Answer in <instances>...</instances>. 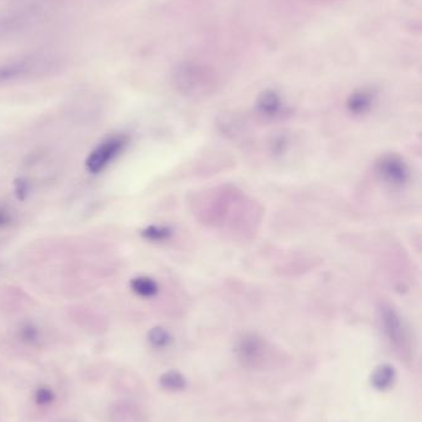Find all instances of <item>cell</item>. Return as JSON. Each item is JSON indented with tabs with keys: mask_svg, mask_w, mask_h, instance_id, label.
<instances>
[{
	"mask_svg": "<svg viewBox=\"0 0 422 422\" xmlns=\"http://www.w3.org/2000/svg\"><path fill=\"white\" fill-rule=\"evenodd\" d=\"M65 60L49 50H35L0 61V88L52 77L61 72Z\"/></svg>",
	"mask_w": 422,
	"mask_h": 422,
	"instance_id": "1",
	"label": "cell"
},
{
	"mask_svg": "<svg viewBox=\"0 0 422 422\" xmlns=\"http://www.w3.org/2000/svg\"><path fill=\"white\" fill-rule=\"evenodd\" d=\"M58 0H10L0 8V44L33 31L56 10Z\"/></svg>",
	"mask_w": 422,
	"mask_h": 422,
	"instance_id": "2",
	"label": "cell"
},
{
	"mask_svg": "<svg viewBox=\"0 0 422 422\" xmlns=\"http://www.w3.org/2000/svg\"><path fill=\"white\" fill-rule=\"evenodd\" d=\"M374 169L378 179L389 188H404L410 182V167L396 153H387L379 157Z\"/></svg>",
	"mask_w": 422,
	"mask_h": 422,
	"instance_id": "3",
	"label": "cell"
},
{
	"mask_svg": "<svg viewBox=\"0 0 422 422\" xmlns=\"http://www.w3.org/2000/svg\"><path fill=\"white\" fill-rule=\"evenodd\" d=\"M129 144V137L127 135H113L98 144L95 150L90 152L86 167L90 173H101L107 168L113 161L124 152Z\"/></svg>",
	"mask_w": 422,
	"mask_h": 422,
	"instance_id": "4",
	"label": "cell"
},
{
	"mask_svg": "<svg viewBox=\"0 0 422 422\" xmlns=\"http://www.w3.org/2000/svg\"><path fill=\"white\" fill-rule=\"evenodd\" d=\"M379 321L383 328L384 335L389 342L396 348L405 347L407 342V332L405 325L399 312L393 306L383 304L379 307Z\"/></svg>",
	"mask_w": 422,
	"mask_h": 422,
	"instance_id": "5",
	"label": "cell"
},
{
	"mask_svg": "<svg viewBox=\"0 0 422 422\" xmlns=\"http://www.w3.org/2000/svg\"><path fill=\"white\" fill-rule=\"evenodd\" d=\"M236 353L244 366H257L264 361L265 344L254 333L243 335L236 344Z\"/></svg>",
	"mask_w": 422,
	"mask_h": 422,
	"instance_id": "6",
	"label": "cell"
},
{
	"mask_svg": "<svg viewBox=\"0 0 422 422\" xmlns=\"http://www.w3.org/2000/svg\"><path fill=\"white\" fill-rule=\"evenodd\" d=\"M131 290L141 298H152L159 293V285L152 278L136 277L130 282Z\"/></svg>",
	"mask_w": 422,
	"mask_h": 422,
	"instance_id": "7",
	"label": "cell"
},
{
	"mask_svg": "<svg viewBox=\"0 0 422 422\" xmlns=\"http://www.w3.org/2000/svg\"><path fill=\"white\" fill-rule=\"evenodd\" d=\"M374 103V95L369 92H360L352 95L348 100V110L353 115H363L372 109Z\"/></svg>",
	"mask_w": 422,
	"mask_h": 422,
	"instance_id": "8",
	"label": "cell"
},
{
	"mask_svg": "<svg viewBox=\"0 0 422 422\" xmlns=\"http://www.w3.org/2000/svg\"><path fill=\"white\" fill-rule=\"evenodd\" d=\"M260 114L266 117H276L282 109V99L275 93H265L258 103Z\"/></svg>",
	"mask_w": 422,
	"mask_h": 422,
	"instance_id": "9",
	"label": "cell"
},
{
	"mask_svg": "<svg viewBox=\"0 0 422 422\" xmlns=\"http://www.w3.org/2000/svg\"><path fill=\"white\" fill-rule=\"evenodd\" d=\"M394 368L389 364H382L373 373L372 383L375 388L387 389L394 382Z\"/></svg>",
	"mask_w": 422,
	"mask_h": 422,
	"instance_id": "10",
	"label": "cell"
},
{
	"mask_svg": "<svg viewBox=\"0 0 422 422\" xmlns=\"http://www.w3.org/2000/svg\"><path fill=\"white\" fill-rule=\"evenodd\" d=\"M141 236L147 241L152 242H163L172 236V230L168 226H159V225H152L144 228L141 231Z\"/></svg>",
	"mask_w": 422,
	"mask_h": 422,
	"instance_id": "11",
	"label": "cell"
},
{
	"mask_svg": "<svg viewBox=\"0 0 422 422\" xmlns=\"http://www.w3.org/2000/svg\"><path fill=\"white\" fill-rule=\"evenodd\" d=\"M147 339H149V344H152V347L165 348L171 342V335L166 328L156 326V328H152L149 331Z\"/></svg>",
	"mask_w": 422,
	"mask_h": 422,
	"instance_id": "12",
	"label": "cell"
},
{
	"mask_svg": "<svg viewBox=\"0 0 422 422\" xmlns=\"http://www.w3.org/2000/svg\"><path fill=\"white\" fill-rule=\"evenodd\" d=\"M160 384L168 390H180V389L185 388L186 380L181 373L170 371V372L163 373L161 375Z\"/></svg>",
	"mask_w": 422,
	"mask_h": 422,
	"instance_id": "13",
	"label": "cell"
},
{
	"mask_svg": "<svg viewBox=\"0 0 422 422\" xmlns=\"http://www.w3.org/2000/svg\"><path fill=\"white\" fill-rule=\"evenodd\" d=\"M55 401V394L51 389L46 388V387H41V388L36 390L35 393V403L40 406H49Z\"/></svg>",
	"mask_w": 422,
	"mask_h": 422,
	"instance_id": "14",
	"label": "cell"
},
{
	"mask_svg": "<svg viewBox=\"0 0 422 422\" xmlns=\"http://www.w3.org/2000/svg\"><path fill=\"white\" fill-rule=\"evenodd\" d=\"M39 330L35 328L34 325H31V323L24 325L22 330H20V337L25 342H28V344H35L39 339Z\"/></svg>",
	"mask_w": 422,
	"mask_h": 422,
	"instance_id": "15",
	"label": "cell"
},
{
	"mask_svg": "<svg viewBox=\"0 0 422 422\" xmlns=\"http://www.w3.org/2000/svg\"><path fill=\"white\" fill-rule=\"evenodd\" d=\"M29 189H30V185L26 179H24V178L17 179V183H15V193L19 199L24 200L26 198V195L29 194Z\"/></svg>",
	"mask_w": 422,
	"mask_h": 422,
	"instance_id": "16",
	"label": "cell"
},
{
	"mask_svg": "<svg viewBox=\"0 0 422 422\" xmlns=\"http://www.w3.org/2000/svg\"><path fill=\"white\" fill-rule=\"evenodd\" d=\"M10 223V214L6 206H0V230L6 228Z\"/></svg>",
	"mask_w": 422,
	"mask_h": 422,
	"instance_id": "17",
	"label": "cell"
}]
</instances>
